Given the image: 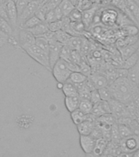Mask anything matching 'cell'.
<instances>
[{"mask_svg":"<svg viewBox=\"0 0 139 157\" xmlns=\"http://www.w3.org/2000/svg\"><path fill=\"white\" fill-rule=\"evenodd\" d=\"M113 99L121 101L125 105L133 99L139 90L137 86L129 80L128 78H119L108 86Z\"/></svg>","mask_w":139,"mask_h":157,"instance_id":"cell-1","label":"cell"},{"mask_svg":"<svg viewBox=\"0 0 139 157\" xmlns=\"http://www.w3.org/2000/svg\"><path fill=\"white\" fill-rule=\"evenodd\" d=\"M54 78L58 83H64L68 80L72 71L69 70L67 61L59 59L51 69Z\"/></svg>","mask_w":139,"mask_h":157,"instance_id":"cell-2","label":"cell"},{"mask_svg":"<svg viewBox=\"0 0 139 157\" xmlns=\"http://www.w3.org/2000/svg\"><path fill=\"white\" fill-rule=\"evenodd\" d=\"M26 54H28L32 59L40 64L41 66H44L49 71H51V66H50V60L49 56L46 52H44L41 48H39L36 44H34L32 46L27 48L24 50Z\"/></svg>","mask_w":139,"mask_h":157,"instance_id":"cell-3","label":"cell"},{"mask_svg":"<svg viewBox=\"0 0 139 157\" xmlns=\"http://www.w3.org/2000/svg\"><path fill=\"white\" fill-rule=\"evenodd\" d=\"M108 102L110 104L112 114L114 115L116 120L125 117L132 118L131 115H130V113L127 108V105L124 103L119 101L116 99H113V98L111 99Z\"/></svg>","mask_w":139,"mask_h":157,"instance_id":"cell-4","label":"cell"},{"mask_svg":"<svg viewBox=\"0 0 139 157\" xmlns=\"http://www.w3.org/2000/svg\"><path fill=\"white\" fill-rule=\"evenodd\" d=\"M119 147L122 152L134 153L139 150V137L133 134L129 137L123 138L119 142Z\"/></svg>","mask_w":139,"mask_h":157,"instance_id":"cell-5","label":"cell"},{"mask_svg":"<svg viewBox=\"0 0 139 157\" xmlns=\"http://www.w3.org/2000/svg\"><path fill=\"white\" fill-rule=\"evenodd\" d=\"M17 40H18V48L24 51L27 48L35 44L36 38L28 29H19Z\"/></svg>","mask_w":139,"mask_h":157,"instance_id":"cell-6","label":"cell"},{"mask_svg":"<svg viewBox=\"0 0 139 157\" xmlns=\"http://www.w3.org/2000/svg\"><path fill=\"white\" fill-rule=\"evenodd\" d=\"M4 8L9 23L13 29L16 30L17 28H19V26H18V12L16 7L15 0H8L4 4Z\"/></svg>","mask_w":139,"mask_h":157,"instance_id":"cell-7","label":"cell"},{"mask_svg":"<svg viewBox=\"0 0 139 157\" xmlns=\"http://www.w3.org/2000/svg\"><path fill=\"white\" fill-rule=\"evenodd\" d=\"M118 10L114 7H105L101 12V23L107 26H113L116 25Z\"/></svg>","mask_w":139,"mask_h":157,"instance_id":"cell-8","label":"cell"},{"mask_svg":"<svg viewBox=\"0 0 139 157\" xmlns=\"http://www.w3.org/2000/svg\"><path fill=\"white\" fill-rule=\"evenodd\" d=\"M42 3H43L42 1H37V2H29L28 3L27 7L24 10V12H22L21 15L18 17V26H19V28L25 21H27L30 17L35 16V12H37V8Z\"/></svg>","mask_w":139,"mask_h":157,"instance_id":"cell-9","label":"cell"},{"mask_svg":"<svg viewBox=\"0 0 139 157\" xmlns=\"http://www.w3.org/2000/svg\"><path fill=\"white\" fill-rule=\"evenodd\" d=\"M50 44V50H49V60H50V66L52 69L55 64L60 59L61 49L63 48V44L59 43L57 40H52L49 42Z\"/></svg>","mask_w":139,"mask_h":157,"instance_id":"cell-10","label":"cell"},{"mask_svg":"<svg viewBox=\"0 0 139 157\" xmlns=\"http://www.w3.org/2000/svg\"><path fill=\"white\" fill-rule=\"evenodd\" d=\"M88 78L92 83V84L94 85L96 90H98L100 88H106V87L109 86L107 77L103 74H101L100 72L99 73L98 72H94V73L93 72L92 75Z\"/></svg>","mask_w":139,"mask_h":157,"instance_id":"cell-11","label":"cell"},{"mask_svg":"<svg viewBox=\"0 0 139 157\" xmlns=\"http://www.w3.org/2000/svg\"><path fill=\"white\" fill-rule=\"evenodd\" d=\"M95 144L96 140L90 135H80V146L85 154L92 153Z\"/></svg>","mask_w":139,"mask_h":157,"instance_id":"cell-12","label":"cell"},{"mask_svg":"<svg viewBox=\"0 0 139 157\" xmlns=\"http://www.w3.org/2000/svg\"><path fill=\"white\" fill-rule=\"evenodd\" d=\"M99 7H98V5L94 3L92 7L85 10V11H82V22L85 25L86 29H89L91 26L95 14H96V12Z\"/></svg>","mask_w":139,"mask_h":157,"instance_id":"cell-13","label":"cell"},{"mask_svg":"<svg viewBox=\"0 0 139 157\" xmlns=\"http://www.w3.org/2000/svg\"><path fill=\"white\" fill-rule=\"evenodd\" d=\"M117 49H118L123 61H125L127 58H129V56H131L132 55L136 53L137 52H138L139 42L134 44H131V45H126V46L119 48Z\"/></svg>","mask_w":139,"mask_h":157,"instance_id":"cell-14","label":"cell"},{"mask_svg":"<svg viewBox=\"0 0 139 157\" xmlns=\"http://www.w3.org/2000/svg\"><path fill=\"white\" fill-rule=\"evenodd\" d=\"M96 123L93 122L90 120H85L80 124L77 125V128L80 135H90L92 132L93 129L96 126Z\"/></svg>","mask_w":139,"mask_h":157,"instance_id":"cell-15","label":"cell"},{"mask_svg":"<svg viewBox=\"0 0 139 157\" xmlns=\"http://www.w3.org/2000/svg\"><path fill=\"white\" fill-rule=\"evenodd\" d=\"M80 98L79 97H74V98H70V97H65L64 98V105H65L66 109L68 110L69 113H72L74 110H77L80 105Z\"/></svg>","mask_w":139,"mask_h":157,"instance_id":"cell-16","label":"cell"},{"mask_svg":"<svg viewBox=\"0 0 139 157\" xmlns=\"http://www.w3.org/2000/svg\"><path fill=\"white\" fill-rule=\"evenodd\" d=\"M63 17V13L61 12L59 7H56L53 10H50L47 12L46 16V18H45V21L49 24V23H51V22L56 21H59Z\"/></svg>","mask_w":139,"mask_h":157,"instance_id":"cell-17","label":"cell"},{"mask_svg":"<svg viewBox=\"0 0 139 157\" xmlns=\"http://www.w3.org/2000/svg\"><path fill=\"white\" fill-rule=\"evenodd\" d=\"M61 90L65 97H70V98L79 97V93H78V91L75 85L73 83L68 82V81L63 83V88Z\"/></svg>","mask_w":139,"mask_h":157,"instance_id":"cell-18","label":"cell"},{"mask_svg":"<svg viewBox=\"0 0 139 157\" xmlns=\"http://www.w3.org/2000/svg\"><path fill=\"white\" fill-rule=\"evenodd\" d=\"M28 30L31 32L35 38L41 37L44 34H46V32L49 31L48 24L46 21H41L40 24H38L34 28H32V29H28Z\"/></svg>","mask_w":139,"mask_h":157,"instance_id":"cell-19","label":"cell"},{"mask_svg":"<svg viewBox=\"0 0 139 157\" xmlns=\"http://www.w3.org/2000/svg\"><path fill=\"white\" fill-rule=\"evenodd\" d=\"M107 140H105L104 138H99V139L96 140V144H95L94 149L92 153L94 155H98V156H102V155L104 154L105 150L107 146Z\"/></svg>","mask_w":139,"mask_h":157,"instance_id":"cell-20","label":"cell"},{"mask_svg":"<svg viewBox=\"0 0 139 157\" xmlns=\"http://www.w3.org/2000/svg\"><path fill=\"white\" fill-rule=\"evenodd\" d=\"M128 78L135 85L137 84L139 79V61L135 66L128 70Z\"/></svg>","mask_w":139,"mask_h":157,"instance_id":"cell-21","label":"cell"},{"mask_svg":"<svg viewBox=\"0 0 139 157\" xmlns=\"http://www.w3.org/2000/svg\"><path fill=\"white\" fill-rule=\"evenodd\" d=\"M70 115L71 119H72L73 124L76 126L84 122L85 120H86V118H87V115H85V113H83L80 109L74 110L72 113H70Z\"/></svg>","mask_w":139,"mask_h":157,"instance_id":"cell-22","label":"cell"},{"mask_svg":"<svg viewBox=\"0 0 139 157\" xmlns=\"http://www.w3.org/2000/svg\"><path fill=\"white\" fill-rule=\"evenodd\" d=\"M83 36H72L70 40L66 45L69 47L72 50L80 51L83 44Z\"/></svg>","mask_w":139,"mask_h":157,"instance_id":"cell-23","label":"cell"},{"mask_svg":"<svg viewBox=\"0 0 139 157\" xmlns=\"http://www.w3.org/2000/svg\"><path fill=\"white\" fill-rule=\"evenodd\" d=\"M127 7L135 20L137 25H139V6L134 2L132 0H126Z\"/></svg>","mask_w":139,"mask_h":157,"instance_id":"cell-24","label":"cell"},{"mask_svg":"<svg viewBox=\"0 0 139 157\" xmlns=\"http://www.w3.org/2000/svg\"><path fill=\"white\" fill-rule=\"evenodd\" d=\"M59 8H60L61 12L63 13V17H68V15L75 9L76 7L69 0H63L60 5H59Z\"/></svg>","mask_w":139,"mask_h":157,"instance_id":"cell-25","label":"cell"},{"mask_svg":"<svg viewBox=\"0 0 139 157\" xmlns=\"http://www.w3.org/2000/svg\"><path fill=\"white\" fill-rule=\"evenodd\" d=\"M88 79L87 76L83 75L81 72H72L70 77L68 78V82L73 83V84H78V83H84Z\"/></svg>","mask_w":139,"mask_h":157,"instance_id":"cell-26","label":"cell"},{"mask_svg":"<svg viewBox=\"0 0 139 157\" xmlns=\"http://www.w3.org/2000/svg\"><path fill=\"white\" fill-rule=\"evenodd\" d=\"M41 22V21L39 18L36 17V16H34V17H30L29 19L25 21L23 23V24L20 26L19 29H29L34 28L36 25H37L38 24H40Z\"/></svg>","mask_w":139,"mask_h":157,"instance_id":"cell-27","label":"cell"},{"mask_svg":"<svg viewBox=\"0 0 139 157\" xmlns=\"http://www.w3.org/2000/svg\"><path fill=\"white\" fill-rule=\"evenodd\" d=\"M94 107V104L91 102L90 99H80V105L79 108L83 113H85V115H89L91 114V111Z\"/></svg>","mask_w":139,"mask_h":157,"instance_id":"cell-28","label":"cell"},{"mask_svg":"<svg viewBox=\"0 0 139 157\" xmlns=\"http://www.w3.org/2000/svg\"><path fill=\"white\" fill-rule=\"evenodd\" d=\"M139 61V52H137L136 53H134V55H132L131 56H129V58H127L125 61H124V63L122 65L121 68L126 69V70H129V69L132 68L133 66H134L136 65Z\"/></svg>","mask_w":139,"mask_h":157,"instance_id":"cell-29","label":"cell"},{"mask_svg":"<svg viewBox=\"0 0 139 157\" xmlns=\"http://www.w3.org/2000/svg\"><path fill=\"white\" fill-rule=\"evenodd\" d=\"M55 38L56 40L59 43H60L63 45H66L68 43V41L70 40L71 38H72V35L61 29V30L55 32Z\"/></svg>","mask_w":139,"mask_h":157,"instance_id":"cell-30","label":"cell"},{"mask_svg":"<svg viewBox=\"0 0 139 157\" xmlns=\"http://www.w3.org/2000/svg\"><path fill=\"white\" fill-rule=\"evenodd\" d=\"M35 44L49 56L50 44L45 38H43V37H37L36 40H35Z\"/></svg>","mask_w":139,"mask_h":157,"instance_id":"cell-31","label":"cell"},{"mask_svg":"<svg viewBox=\"0 0 139 157\" xmlns=\"http://www.w3.org/2000/svg\"><path fill=\"white\" fill-rule=\"evenodd\" d=\"M98 122L101 123L102 124H107L112 126L116 123V119L112 114H105V115L98 118Z\"/></svg>","mask_w":139,"mask_h":157,"instance_id":"cell-32","label":"cell"},{"mask_svg":"<svg viewBox=\"0 0 139 157\" xmlns=\"http://www.w3.org/2000/svg\"><path fill=\"white\" fill-rule=\"evenodd\" d=\"M0 30L7 34L8 36H12V33L14 31V29L9 21H7V20L2 19V18H0Z\"/></svg>","mask_w":139,"mask_h":157,"instance_id":"cell-33","label":"cell"},{"mask_svg":"<svg viewBox=\"0 0 139 157\" xmlns=\"http://www.w3.org/2000/svg\"><path fill=\"white\" fill-rule=\"evenodd\" d=\"M68 17L69 18L71 22L81 21H82V12L80 9H78L77 7H76L75 9L68 15Z\"/></svg>","mask_w":139,"mask_h":157,"instance_id":"cell-34","label":"cell"},{"mask_svg":"<svg viewBox=\"0 0 139 157\" xmlns=\"http://www.w3.org/2000/svg\"><path fill=\"white\" fill-rule=\"evenodd\" d=\"M120 140L121 138H120L119 129H118V124L116 123L112 125V128H111V141L119 143Z\"/></svg>","mask_w":139,"mask_h":157,"instance_id":"cell-35","label":"cell"},{"mask_svg":"<svg viewBox=\"0 0 139 157\" xmlns=\"http://www.w3.org/2000/svg\"><path fill=\"white\" fill-rule=\"evenodd\" d=\"M118 129H119V136H120V138H121V139L133 135V132H132L131 128L129 127H128L127 125L118 124Z\"/></svg>","mask_w":139,"mask_h":157,"instance_id":"cell-36","label":"cell"},{"mask_svg":"<svg viewBox=\"0 0 139 157\" xmlns=\"http://www.w3.org/2000/svg\"><path fill=\"white\" fill-rule=\"evenodd\" d=\"M98 91V93H99L100 98H101V100L102 101H109L111 99H112V93H111V91H110L108 87L100 88Z\"/></svg>","mask_w":139,"mask_h":157,"instance_id":"cell-37","label":"cell"},{"mask_svg":"<svg viewBox=\"0 0 139 157\" xmlns=\"http://www.w3.org/2000/svg\"><path fill=\"white\" fill-rule=\"evenodd\" d=\"M123 29L125 33H127V36H136L138 35L139 29L136 25H127L123 27Z\"/></svg>","mask_w":139,"mask_h":157,"instance_id":"cell-38","label":"cell"},{"mask_svg":"<svg viewBox=\"0 0 139 157\" xmlns=\"http://www.w3.org/2000/svg\"><path fill=\"white\" fill-rule=\"evenodd\" d=\"M71 53L72 49L67 45H63L60 52V59L64 60L65 61H71Z\"/></svg>","mask_w":139,"mask_h":157,"instance_id":"cell-39","label":"cell"},{"mask_svg":"<svg viewBox=\"0 0 139 157\" xmlns=\"http://www.w3.org/2000/svg\"><path fill=\"white\" fill-rule=\"evenodd\" d=\"M47 12H48V10H47L46 6H45V4L42 3V4L37 8V12H35V16H36L37 18H39V19L41 20V21H45V18H46Z\"/></svg>","mask_w":139,"mask_h":157,"instance_id":"cell-40","label":"cell"},{"mask_svg":"<svg viewBox=\"0 0 139 157\" xmlns=\"http://www.w3.org/2000/svg\"><path fill=\"white\" fill-rule=\"evenodd\" d=\"M82 60V55L80 52V51L77 50H72L71 53V61H73L74 63L80 65V61Z\"/></svg>","mask_w":139,"mask_h":157,"instance_id":"cell-41","label":"cell"},{"mask_svg":"<svg viewBox=\"0 0 139 157\" xmlns=\"http://www.w3.org/2000/svg\"><path fill=\"white\" fill-rule=\"evenodd\" d=\"M16 7L17 12H18V17L21 15V13L24 12L25 7L28 5V2L25 0H16Z\"/></svg>","mask_w":139,"mask_h":157,"instance_id":"cell-42","label":"cell"},{"mask_svg":"<svg viewBox=\"0 0 139 157\" xmlns=\"http://www.w3.org/2000/svg\"><path fill=\"white\" fill-rule=\"evenodd\" d=\"M62 20V19H61ZM56 21L51 22L48 24V29L50 31L57 32L62 29V21Z\"/></svg>","mask_w":139,"mask_h":157,"instance_id":"cell-43","label":"cell"},{"mask_svg":"<svg viewBox=\"0 0 139 157\" xmlns=\"http://www.w3.org/2000/svg\"><path fill=\"white\" fill-rule=\"evenodd\" d=\"M91 114L93 115H94L96 118H99L100 116L105 115L104 110H102V106L100 105V103H98L96 105H94L93 110L91 111Z\"/></svg>","mask_w":139,"mask_h":157,"instance_id":"cell-44","label":"cell"},{"mask_svg":"<svg viewBox=\"0 0 139 157\" xmlns=\"http://www.w3.org/2000/svg\"><path fill=\"white\" fill-rule=\"evenodd\" d=\"M62 1L63 0H49L48 2H46V3H43V4H45L47 10L50 11V10H53L56 7H59Z\"/></svg>","mask_w":139,"mask_h":157,"instance_id":"cell-45","label":"cell"},{"mask_svg":"<svg viewBox=\"0 0 139 157\" xmlns=\"http://www.w3.org/2000/svg\"><path fill=\"white\" fill-rule=\"evenodd\" d=\"M90 100L91 101V102L94 104V105H96L98 103H99L101 101V98H100L99 93H98V90H93L91 91L90 93Z\"/></svg>","mask_w":139,"mask_h":157,"instance_id":"cell-46","label":"cell"},{"mask_svg":"<svg viewBox=\"0 0 139 157\" xmlns=\"http://www.w3.org/2000/svg\"><path fill=\"white\" fill-rule=\"evenodd\" d=\"M8 39L9 36L0 30V48L4 46L6 44H8Z\"/></svg>","mask_w":139,"mask_h":157,"instance_id":"cell-47","label":"cell"},{"mask_svg":"<svg viewBox=\"0 0 139 157\" xmlns=\"http://www.w3.org/2000/svg\"><path fill=\"white\" fill-rule=\"evenodd\" d=\"M95 4L100 7H108L111 6V0H95Z\"/></svg>","mask_w":139,"mask_h":157,"instance_id":"cell-48","label":"cell"},{"mask_svg":"<svg viewBox=\"0 0 139 157\" xmlns=\"http://www.w3.org/2000/svg\"><path fill=\"white\" fill-rule=\"evenodd\" d=\"M117 78H128V70L124 68L116 69Z\"/></svg>","mask_w":139,"mask_h":157,"instance_id":"cell-49","label":"cell"},{"mask_svg":"<svg viewBox=\"0 0 139 157\" xmlns=\"http://www.w3.org/2000/svg\"><path fill=\"white\" fill-rule=\"evenodd\" d=\"M69 70L72 72H80V66L77 64L74 63L73 61H67Z\"/></svg>","mask_w":139,"mask_h":157,"instance_id":"cell-50","label":"cell"},{"mask_svg":"<svg viewBox=\"0 0 139 157\" xmlns=\"http://www.w3.org/2000/svg\"><path fill=\"white\" fill-rule=\"evenodd\" d=\"M133 155V153H124V152H122L119 155H117L116 157H132Z\"/></svg>","mask_w":139,"mask_h":157,"instance_id":"cell-51","label":"cell"},{"mask_svg":"<svg viewBox=\"0 0 139 157\" xmlns=\"http://www.w3.org/2000/svg\"><path fill=\"white\" fill-rule=\"evenodd\" d=\"M72 3H73L74 6H75L76 7H77V6L78 2H79V0H69Z\"/></svg>","mask_w":139,"mask_h":157,"instance_id":"cell-52","label":"cell"},{"mask_svg":"<svg viewBox=\"0 0 139 157\" xmlns=\"http://www.w3.org/2000/svg\"><path fill=\"white\" fill-rule=\"evenodd\" d=\"M7 1H8V0H0V6H3Z\"/></svg>","mask_w":139,"mask_h":157,"instance_id":"cell-53","label":"cell"},{"mask_svg":"<svg viewBox=\"0 0 139 157\" xmlns=\"http://www.w3.org/2000/svg\"><path fill=\"white\" fill-rule=\"evenodd\" d=\"M28 3L29 2H37V1H42L43 2V0H25Z\"/></svg>","mask_w":139,"mask_h":157,"instance_id":"cell-54","label":"cell"},{"mask_svg":"<svg viewBox=\"0 0 139 157\" xmlns=\"http://www.w3.org/2000/svg\"><path fill=\"white\" fill-rule=\"evenodd\" d=\"M101 157H115L113 156V155H108V154H103Z\"/></svg>","mask_w":139,"mask_h":157,"instance_id":"cell-55","label":"cell"},{"mask_svg":"<svg viewBox=\"0 0 139 157\" xmlns=\"http://www.w3.org/2000/svg\"><path fill=\"white\" fill-rule=\"evenodd\" d=\"M132 1H133L134 2H135L136 4H137L139 6V0H132Z\"/></svg>","mask_w":139,"mask_h":157,"instance_id":"cell-56","label":"cell"},{"mask_svg":"<svg viewBox=\"0 0 139 157\" xmlns=\"http://www.w3.org/2000/svg\"><path fill=\"white\" fill-rule=\"evenodd\" d=\"M49 0H43V3H46V2H48Z\"/></svg>","mask_w":139,"mask_h":157,"instance_id":"cell-57","label":"cell"},{"mask_svg":"<svg viewBox=\"0 0 139 157\" xmlns=\"http://www.w3.org/2000/svg\"><path fill=\"white\" fill-rule=\"evenodd\" d=\"M137 88L139 89V79H138V82H137Z\"/></svg>","mask_w":139,"mask_h":157,"instance_id":"cell-58","label":"cell"}]
</instances>
